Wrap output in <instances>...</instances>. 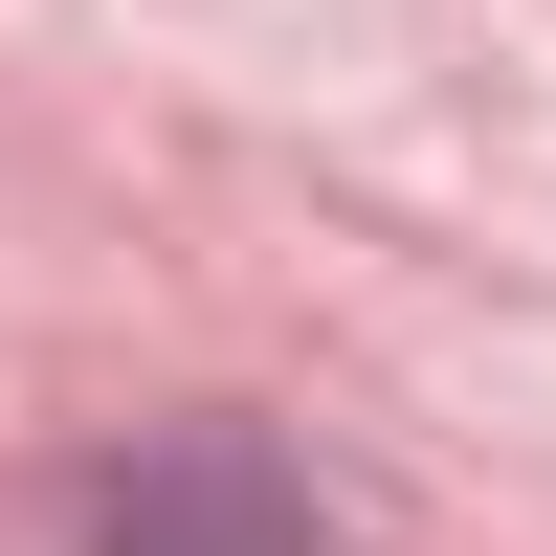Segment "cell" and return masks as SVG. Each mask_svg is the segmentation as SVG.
I'll return each mask as SVG.
<instances>
[{
	"mask_svg": "<svg viewBox=\"0 0 556 556\" xmlns=\"http://www.w3.org/2000/svg\"><path fill=\"white\" fill-rule=\"evenodd\" d=\"M112 556H290V513H267L245 445H178L156 490H112Z\"/></svg>",
	"mask_w": 556,
	"mask_h": 556,
	"instance_id": "1",
	"label": "cell"
}]
</instances>
